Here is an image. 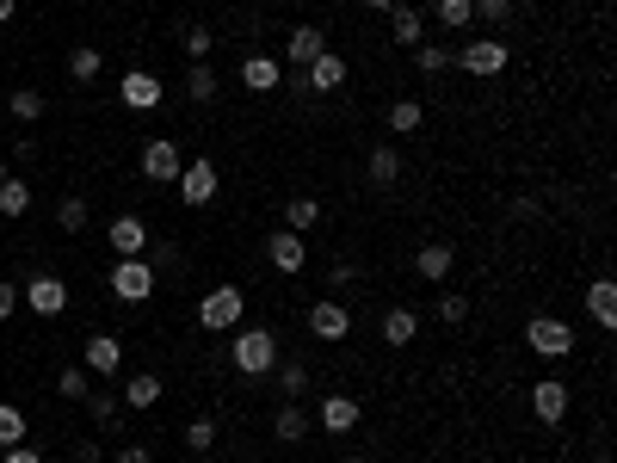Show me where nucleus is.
I'll return each mask as SVG.
<instances>
[{"label":"nucleus","mask_w":617,"mask_h":463,"mask_svg":"<svg viewBox=\"0 0 617 463\" xmlns=\"http://www.w3.org/2000/svg\"><path fill=\"white\" fill-rule=\"evenodd\" d=\"M420 124H426V105H420V99H395V105H389V130H395V136H414Z\"/></svg>","instance_id":"nucleus-25"},{"label":"nucleus","mask_w":617,"mask_h":463,"mask_svg":"<svg viewBox=\"0 0 617 463\" xmlns=\"http://www.w3.org/2000/svg\"><path fill=\"white\" fill-rule=\"evenodd\" d=\"M241 87H247V93H272V87H284V62H272V56H247V62H241Z\"/></svg>","instance_id":"nucleus-17"},{"label":"nucleus","mask_w":617,"mask_h":463,"mask_svg":"<svg viewBox=\"0 0 617 463\" xmlns=\"http://www.w3.org/2000/svg\"><path fill=\"white\" fill-rule=\"evenodd\" d=\"M56 223H62L68 235H81V229H87V198H62V204H56Z\"/></svg>","instance_id":"nucleus-38"},{"label":"nucleus","mask_w":617,"mask_h":463,"mask_svg":"<svg viewBox=\"0 0 617 463\" xmlns=\"http://www.w3.org/2000/svg\"><path fill=\"white\" fill-rule=\"evenodd\" d=\"M118 402H124V408H155V402H161V377H149V371H142V377H130Z\"/></svg>","instance_id":"nucleus-26"},{"label":"nucleus","mask_w":617,"mask_h":463,"mask_svg":"<svg viewBox=\"0 0 617 463\" xmlns=\"http://www.w3.org/2000/svg\"><path fill=\"white\" fill-rule=\"evenodd\" d=\"M451 68H463V75H476V81H494L506 68V44L500 38H469L463 50H451Z\"/></svg>","instance_id":"nucleus-3"},{"label":"nucleus","mask_w":617,"mask_h":463,"mask_svg":"<svg viewBox=\"0 0 617 463\" xmlns=\"http://www.w3.org/2000/svg\"><path fill=\"white\" fill-rule=\"evenodd\" d=\"M19 303H25L31 315H44V322H50V315H62V309H68V284H62L56 272H38V278H31L25 291H19Z\"/></svg>","instance_id":"nucleus-6"},{"label":"nucleus","mask_w":617,"mask_h":463,"mask_svg":"<svg viewBox=\"0 0 617 463\" xmlns=\"http://www.w3.org/2000/svg\"><path fill=\"white\" fill-rule=\"evenodd\" d=\"M192 463H204V457H192Z\"/></svg>","instance_id":"nucleus-53"},{"label":"nucleus","mask_w":617,"mask_h":463,"mask_svg":"<svg viewBox=\"0 0 617 463\" xmlns=\"http://www.w3.org/2000/svg\"><path fill=\"white\" fill-rule=\"evenodd\" d=\"M118 365H124L118 334H87V371H93V377H112Z\"/></svg>","instance_id":"nucleus-18"},{"label":"nucleus","mask_w":617,"mask_h":463,"mask_svg":"<svg viewBox=\"0 0 617 463\" xmlns=\"http://www.w3.org/2000/svg\"><path fill=\"white\" fill-rule=\"evenodd\" d=\"M13 13H19V0H0V25H7Z\"/></svg>","instance_id":"nucleus-50"},{"label":"nucleus","mask_w":617,"mask_h":463,"mask_svg":"<svg viewBox=\"0 0 617 463\" xmlns=\"http://www.w3.org/2000/svg\"><path fill=\"white\" fill-rule=\"evenodd\" d=\"M358 414H365V408H358L352 396H328V402L315 408V420L328 426V433H352V426H358Z\"/></svg>","instance_id":"nucleus-19"},{"label":"nucleus","mask_w":617,"mask_h":463,"mask_svg":"<svg viewBox=\"0 0 617 463\" xmlns=\"http://www.w3.org/2000/svg\"><path fill=\"white\" fill-rule=\"evenodd\" d=\"M358 7H365V13H395L402 0H358Z\"/></svg>","instance_id":"nucleus-49"},{"label":"nucleus","mask_w":617,"mask_h":463,"mask_svg":"<svg viewBox=\"0 0 617 463\" xmlns=\"http://www.w3.org/2000/svg\"><path fill=\"white\" fill-rule=\"evenodd\" d=\"M13 118H19V124H38V118H44V93H38V87H19V93H13Z\"/></svg>","instance_id":"nucleus-36"},{"label":"nucleus","mask_w":617,"mask_h":463,"mask_svg":"<svg viewBox=\"0 0 617 463\" xmlns=\"http://www.w3.org/2000/svg\"><path fill=\"white\" fill-rule=\"evenodd\" d=\"M469 13H476L482 25H506V19L519 13V0H469Z\"/></svg>","instance_id":"nucleus-35"},{"label":"nucleus","mask_w":617,"mask_h":463,"mask_svg":"<svg viewBox=\"0 0 617 463\" xmlns=\"http://www.w3.org/2000/svg\"><path fill=\"white\" fill-rule=\"evenodd\" d=\"M155 284H161V278H155L149 260H118V266H112V297H118V303H149Z\"/></svg>","instance_id":"nucleus-5"},{"label":"nucleus","mask_w":617,"mask_h":463,"mask_svg":"<svg viewBox=\"0 0 617 463\" xmlns=\"http://www.w3.org/2000/svg\"><path fill=\"white\" fill-rule=\"evenodd\" d=\"M118 408H124L118 396H105V389H87V414H93L99 426H112V420H118Z\"/></svg>","instance_id":"nucleus-40"},{"label":"nucleus","mask_w":617,"mask_h":463,"mask_svg":"<svg viewBox=\"0 0 617 463\" xmlns=\"http://www.w3.org/2000/svg\"><path fill=\"white\" fill-rule=\"evenodd\" d=\"M179 167H186V155H179V142H173V136H155L149 149H142V173H149L155 186H173V180H179Z\"/></svg>","instance_id":"nucleus-7"},{"label":"nucleus","mask_w":617,"mask_h":463,"mask_svg":"<svg viewBox=\"0 0 617 463\" xmlns=\"http://www.w3.org/2000/svg\"><path fill=\"white\" fill-rule=\"evenodd\" d=\"M321 50H328V38H321V25H297V31L284 38V62H290V68H309Z\"/></svg>","instance_id":"nucleus-15"},{"label":"nucleus","mask_w":617,"mask_h":463,"mask_svg":"<svg viewBox=\"0 0 617 463\" xmlns=\"http://www.w3.org/2000/svg\"><path fill=\"white\" fill-rule=\"evenodd\" d=\"M365 173H371V186H395V180H402V155H395L389 142H377L371 161H365Z\"/></svg>","instance_id":"nucleus-23"},{"label":"nucleus","mask_w":617,"mask_h":463,"mask_svg":"<svg viewBox=\"0 0 617 463\" xmlns=\"http://www.w3.org/2000/svg\"><path fill=\"white\" fill-rule=\"evenodd\" d=\"M31 210V186L25 180H0V217H25Z\"/></svg>","instance_id":"nucleus-29"},{"label":"nucleus","mask_w":617,"mask_h":463,"mask_svg":"<svg viewBox=\"0 0 617 463\" xmlns=\"http://www.w3.org/2000/svg\"><path fill=\"white\" fill-rule=\"evenodd\" d=\"M266 260H272V272L297 278V272L309 266V247H303V235H297V229H278V235H266Z\"/></svg>","instance_id":"nucleus-8"},{"label":"nucleus","mask_w":617,"mask_h":463,"mask_svg":"<svg viewBox=\"0 0 617 463\" xmlns=\"http://www.w3.org/2000/svg\"><path fill=\"white\" fill-rule=\"evenodd\" d=\"M272 426H278V439H284V445H297V439H309V414H303L297 402H284Z\"/></svg>","instance_id":"nucleus-28"},{"label":"nucleus","mask_w":617,"mask_h":463,"mask_svg":"<svg viewBox=\"0 0 617 463\" xmlns=\"http://www.w3.org/2000/svg\"><path fill=\"white\" fill-rule=\"evenodd\" d=\"M309 334H315V340H346V334H352V309L334 303V297L309 303Z\"/></svg>","instance_id":"nucleus-9"},{"label":"nucleus","mask_w":617,"mask_h":463,"mask_svg":"<svg viewBox=\"0 0 617 463\" xmlns=\"http://www.w3.org/2000/svg\"><path fill=\"white\" fill-rule=\"evenodd\" d=\"M414 68H420L426 81L445 75V68H451V50H445V44H414Z\"/></svg>","instance_id":"nucleus-30"},{"label":"nucleus","mask_w":617,"mask_h":463,"mask_svg":"<svg viewBox=\"0 0 617 463\" xmlns=\"http://www.w3.org/2000/svg\"><path fill=\"white\" fill-rule=\"evenodd\" d=\"M99 68H105V62H99V50H93V44L68 56V75H75V81H99Z\"/></svg>","instance_id":"nucleus-39"},{"label":"nucleus","mask_w":617,"mask_h":463,"mask_svg":"<svg viewBox=\"0 0 617 463\" xmlns=\"http://www.w3.org/2000/svg\"><path fill=\"white\" fill-rule=\"evenodd\" d=\"M105 241H112V254H118V260H142V254H149V241H155V235H149V223H142V217H118Z\"/></svg>","instance_id":"nucleus-11"},{"label":"nucleus","mask_w":617,"mask_h":463,"mask_svg":"<svg viewBox=\"0 0 617 463\" xmlns=\"http://www.w3.org/2000/svg\"><path fill=\"white\" fill-rule=\"evenodd\" d=\"M235 371L241 377H266L272 365H278V334L272 328H235Z\"/></svg>","instance_id":"nucleus-1"},{"label":"nucleus","mask_w":617,"mask_h":463,"mask_svg":"<svg viewBox=\"0 0 617 463\" xmlns=\"http://www.w3.org/2000/svg\"><path fill=\"white\" fill-rule=\"evenodd\" d=\"M531 414H537L543 426H562V414H568V383H562V377L531 383Z\"/></svg>","instance_id":"nucleus-10"},{"label":"nucleus","mask_w":617,"mask_h":463,"mask_svg":"<svg viewBox=\"0 0 617 463\" xmlns=\"http://www.w3.org/2000/svg\"><path fill=\"white\" fill-rule=\"evenodd\" d=\"M179 44H186V56H192V62H204V56L216 50V31H210V25H192V31H186V38H179Z\"/></svg>","instance_id":"nucleus-41"},{"label":"nucleus","mask_w":617,"mask_h":463,"mask_svg":"<svg viewBox=\"0 0 617 463\" xmlns=\"http://www.w3.org/2000/svg\"><path fill=\"white\" fill-rule=\"evenodd\" d=\"M13 445H25V414L13 402H0V451H13Z\"/></svg>","instance_id":"nucleus-32"},{"label":"nucleus","mask_w":617,"mask_h":463,"mask_svg":"<svg viewBox=\"0 0 617 463\" xmlns=\"http://www.w3.org/2000/svg\"><path fill=\"white\" fill-rule=\"evenodd\" d=\"M414 334H420V315L414 309H389L383 315V346H414Z\"/></svg>","instance_id":"nucleus-22"},{"label":"nucleus","mask_w":617,"mask_h":463,"mask_svg":"<svg viewBox=\"0 0 617 463\" xmlns=\"http://www.w3.org/2000/svg\"><path fill=\"white\" fill-rule=\"evenodd\" d=\"M118 99L130 105V112H155V105H161V81L142 75V68H130V75L118 81Z\"/></svg>","instance_id":"nucleus-14"},{"label":"nucleus","mask_w":617,"mask_h":463,"mask_svg":"<svg viewBox=\"0 0 617 463\" xmlns=\"http://www.w3.org/2000/svg\"><path fill=\"white\" fill-rule=\"evenodd\" d=\"M75 463H105V451H99L93 439H81V445H75Z\"/></svg>","instance_id":"nucleus-46"},{"label":"nucleus","mask_w":617,"mask_h":463,"mask_svg":"<svg viewBox=\"0 0 617 463\" xmlns=\"http://www.w3.org/2000/svg\"><path fill=\"white\" fill-rule=\"evenodd\" d=\"M87 389H93V383H87V365H68V371L56 377V396H62V402H87Z\"/></svg>","instance_id":"nucleus-33"},{"label":"nucleus","mask_w":617,"mask_h":463,"mask_svg":"<svg viewBox=\"0 0 617 463\" xmlns=\"http://www.w3.org/2000/svg\"><path fill=\"white\" fill-rule=\"evenodd\" d=\"M186 445H192V451H210V445H216V420H192V426H186Z\"/></svg>","instance_id":"nucleus-43"},{"label":"nucleus","mask_w":617,"mask_h":463,"mask_svg":"<svg viewBox=\"0 0 617 463\" xmlns=\"http://www.w3.org/2000/svg\"><path fill=\"white\" fill-rule=\"evenodd\" d=\"M352 278H358V266H352V260H340V266L328 272V284H352Z\"/></svg>","instance_id":"nucleus-47"},{"label":"nucleus","mask_w":617,"mask_h":463,"mask_svg":"<svg viewBox=\"0 0 617 463\" xmlns=\"http://www.w3.org/2000/svg\"><path fill=\"white\" fill-rule=\"evenodd\" d=\"M241 315H247L241 284H216V291H204V303H198V322H204L210 334H235Z\"/></svg>","instance_id":"nucleus-2"},{"label":"nucleus","mask_w":617,"mask_h":463,"mask_svg":"<svg viewBox=\"0 0 617 463\" xmlns=\"http://www.w3.org/2000/svg\"><path fill=\"white\" fill-rule=\"evenodd\" d=\"M451 266H457V254H451V241H426L420 254H414V272H420L426 284H445V278H451Z\"/></svg>","instance_id":"nucleus-16"},{"label":"nucleus","mask_w":617,"mask_h":463,"mask_svg":"<svg viewBox=\"0 0 617 463\" xmlns=\"http://www.w3.org/2000/svg\"><path fill=\"white\" fill-rule=\"evenodd\" d=\"M0 463H44V457H38V445H13L7 457H0Z\"/></svg>","instance_id":"nucleus-45"},{"label":"nucleus","mask_w":617,"mask_h":463,"mask_svg":"<svg viewBox=\"0 0 617 463\" xmlns=\"http://www.w3.org/2000/svg\"><path fill=\"white\" fill-rule=\"evenodd\" d=\"M432 13H439V25H445V31H469V25H476V13H469V0H439Z\"/></svg>","instance_id":"nucleus-34"},{"label":"nucleus","mask_w":617,"mask_h":463,"mask_svg":"<svg viewBox=\"0 0 617 463\" xmlns=\"http://www.w3.org/2000/svg\"><path fill=\"white\" fill-rule=\"evenodd\" d=\"M112 463H149V451H142V445H124V451H118Z\"/></svg>","instance_id":"nucleus-48"},{"label":"nucleus","mask_w":617,"mask_h":463,"mask_svg":"<svg viewBox=\"0 0 617 463\" xmlns=\"http://www.w3.org/2000/svg\"><path fill=\"white\" fill-rule=\"evenodd\" d=\"M278 371V383H284V396H303L309 389V365L303 359H284V365H272Z\"/></svg>","instance_id":"nucleus-37"},{"label":"nucleus","mask_w":617,"mask_h":463,"mask_svg":"<svg viewBox=\"0 0 617 463\" xmlns=\"http://www.w3.org/2000/svg\"><path fill=\"white\" fill-rule=\"evenodd\" d=\"M525 346L537 352V359H568V352H574V328L562 322V315H531Z\"/></svg>","instance_id":"nucleus-4"},{"label":"nucleus","mask_w":617,"mask_h":463,"mask_svg":"<svg viewBox=\"0 0 617 463\" xmlns=\"http://www.w3.org/2000/svg\"><path fill=\"white\" fill-rule=\"evenodd\" d=\"M389 38L402 44V50L426 44V19H420V7H395V13H389Z\"/></svg>","instance_id":"nucleus-20"},{"label":"nucleus","mask_w":617,"mask_h":463,"mask_svg":"<svg viewBox=\"0 0 617 463\" xmlns=\"http://www.w3.org/2000/svg\"><path fill=\"white\" fill-rule=\"evenodd\" d=\"M173 186H179V198L198 210V204H210V198H216V167H210V161H186Z\"/></svg>","instance_id":"nucleus-12"},{"label":"nucleus","mask_w":617,"mask_h":463,"mask_svg":"<svg viewBox=\"0 0 617 463\" xmlns=\"http://www.w3.org/2000/svg\"><path fill=\"white\" fill-rule=\"evenodd\" d=\"M13 309H19V284H0V322H13Z\"/></svg>","instance_id":"nucleus-44"},{"label":"nucleus","mask_w":617,"mask_h":463,"mask_svg":"<svg viewBox=\"0 0 617 463\" xmlns=\"http://www.w3.org/2000/svg\"><path fill=\"white\" fill-rule=\"evenodd\" d=\"M315 223H321V204H315L309 192H297V198L284 204V229H297V235H303V229H315Z\"/></svg>","instance_id":"nucleus-27"},{"label":"nucleus","mask_w":617,"mask_h":463,"mask_svg":"<svg viewBox=\"0 0 617 463\" xmlns=\"http://www.w3.org/2000/svg\"><path fill=\"white\" fill-rule=\"evenodd\" d=\"M463 315H469V297H463V291H445V297H439V322H445V328H457Z\"/></svg>","instance_id":"nucleus-42"},{"label":"nucleus","mask_w":617,"mask_h":463,"mask_svg":"<svg viewBox=\"0 0 617 463\" xmlns=\"http://www.w3.org/2000/svg\"><path fill=\"white\" fill-rule=\"evenodd\" d=\"M334 87H346V56L321 50V56L303 68V93H334Z\"/></svg>","instance_id":"nucleus-13"},{"label":"nucleus","mask_w":617,"mask_h":463,"mask_svg":"<svg viewBox=\"0 0 617 463\" xmlns=\"http://www.w3.org/2000/svg\"><path fill=\"white\" fill-rule=\"evenodd\" d=\"M216 93H223L216 68H210V62H192V68H186V99H192V105H210Z\"/></svg>","instance_id":"nucleus-21"},{"label":"nucleus","mask_w":617,"mask_h":463,"mask_svg":"<svg viewBox=\"0 0 617 463\" xmlns=\"http://www.w3.org/2000/svg\"><path fill=\"white\" fill-rule=\"evenodd\" d=\"M0 180H13V173H7V155H0Z\"/></svg>","instance_id":"nucleus-51"},{"label":"nucleus","mask_w":617,"mask_h":463,"mask_svg":"<svg viewBox=\"0 0 617 463\" xmlns=\"http://www.w3.org/2000/svg\"><path fill=\"white\" fill-rule=\"evenodd\" d=\"M346 463H377V457H346Z\"/></svg>","instance_id":"nucleus-52"},{"label":"nucleus","mask_w":617,"mask_h":463,"mask_svg":"<svg viewBox=\"0 0 617 463\" xmlns=\"http://www.w3.org/2000/svg\"><path fill=\"white\" fill-rule=\"evenodd\" d=\"M587 309H593L599 328H617V284H611V278H599L593 291H587Z\"/></svg>","instance_id":"nucleus-24"},{"label":"nucleus","mask_w":617,"mask_h":463,"mask_svg":"<svg viewBox=\"0 0 617 463\" xmlns=\"http://www.w3.org/2000/svg\"><path fill=\"white\" fill-rule=\"evenodd\" d=\"M149 266H155V278L179 272V266H186V247H179V241H149Z\"/></svg>","instance_id":"nucleus-31"}]
</instances>
